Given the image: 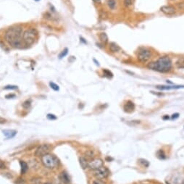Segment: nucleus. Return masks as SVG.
Returning a JSON list of instances; mask_svg holds the SVG:
<instances>
[{"label":"nucleus","instance_id":"nucleus-2","mask_svg":"<svg viewBox=\"0 0 184 184\" xmlns=\"http://www.w3.org/2000/svg\"><path fill=\"white\" fill-rule=\"evenodd\" d=\"M147 68L159 73H168L172 69V61L168 56L161 57L156 62H152L148 64Z\"/></svg>","mask_w":184,"mask_h":184},{"label":"nucleus","instance_id":"nucleus-26","mask_svg":"<svg viewBox=\"0 0 184 184\" xmlns=\"http://www.w3.org/2000/svg\"><path fill=\"white\" fill-rule=\"evenodd\" d=\"M157 155L158 157H159V158H162V159H163V158H165V153H164V152L162 150H160L157 153Z\"/></svg>","mask_w":184,"mask_h":184},{"label":"nucleus","instance_id":"nucleus-12","mask_svg":"<svg viewBox=\"0 0 184 184\" xmlns=\"http://www.w3.org/2000/svg\"><path fill=\"white\" fill-rule=\"evenodd\" d=\"M60 180L62 181V183H63L65 184L70 183V181L69 175H68V173L66 172H61V174L60 175Z\"/></svg>","mask_w":184,"mask_h":184},{"label":"nucleus","instance_id":"nucleus-29","mask_svg":"<svg viewBox=\"0 0 184 184\" xmlns=\"http://www.w3.org/2000/svg\"><path fill=\"white\" fill-rule=\"evenodd\" d=\"M92 184H105V183H104V182L102 181V180L96 179V180H95V181H93Z\"/></svg>","mask_w":184,"mask_h":184},{"label":"nucleus","instance_id":"nucleus-1","mask_svg":"<svg viewBox=\"0 0 184 184\" xmlns=\"http://www.w3.org/2000/svg\"><path fill=\"white\" fill-rule=\"evenodd\" d=\"M22 32V27L20 25L10 27L5 33L6 41L13 47H18L21 44Z\"/></svg>","mask_w":184,"mask_h":184},{"label":"nucleus","instance_id":"nucleus-16","mask_svg":"<svg viewBox=\"0 0 184 184\" xmlns=\"http://www.w3.org/2000/svg\"><path fill=\"white\" fill-rule=\"evenodd\" d=\"M175 66L178 68L184 69V57L179 58V59L175 62Z\"/></svg>","mask_w":184,"mask_h":184},{"label":"nucleus","instance_id":"nucleus-15","mask_svg":"<svg viewBox=\"0 0 184 184\" xmlns=\"http://www.w3.org/2000/svg\"><path fill=\"white\" fill-rule=\"evenodd\" d=\"M79 161L80 165H81V168H82L83 169L86 170L88 168V164H89V162H88L87 159H86V158L84 157H81L79 159Z\"/></svg>","mask_w":184,"mask_h":184},{"label":"nucleus","instance_id":"nucleus-34","mask_svg":"<svg viewBox=\"0 0 184 184\" xmlns=\"http://www.w3.org/2000/svg\"><path fill=\"white\" fill-rule=\"evenodd\" d=\"M15 95H14V94H9V95H7L6 98H8V99H9V97L12 98V97H15Z\"/></svg>","mask_w":184,"mask_h":184},{"label":"nucleus","instance_id":"nucleus-24","mask_svg":"<svg viewBox=\"0 0 184 184\" xmlns=\"http://www.w3.org/2000/svg\"><path fill=\"white\" fill-rule=\"evenodd\" d=\"M18 88V86H12V85H8L6 86L4 88V89H10V90H14V89H17Z\"/></svg>","mask_w":184,"mask_h":184},{"label":"nucleus","instance_id":"nucleus-7","mask_svg":"<svg viewBox=\"0 0 184 184\" xmlns=\"http://www.w3.org/2000/svg\"><path fill=\"white\" fill-rule=\"evenodd\" d=\"M51 150V146L48 144H42L37 148L36 150L35 155L36 157H42L47 154H49V151Z\"/></svg>","mask_w":184,"mask_h":184},{"label":"nucleus","instance_id":"nucleus-11","mask_svg":"<svg viewBox=\"0 0 184 184\" xmlns=\"http://www.w3.org/2000/svg\"><path fill=\"white\" fill-rule=\"evenodd\" d=\"M135 109V105L131 101H128L124 105V109L127 112H132Z\"/></svg>","mask_w":184,"mask_h":184},{"label":"nucleus","instance_id":"nucleus-4","mask_svg":"<svg viewBox=\"0 0 184 184\" xmlns=\"http://www.w3.org/2000/svg\"><path fill=\"white\" fill-rule=\"evenodd\" d=\"M37 31L34 28H29L25 31L23 34V38L26 45L30 46L34 43L37 37Z\"/></svg>","mask_w":184,"mask_h":184},{"label":"nucleus","instance_id":"nucleus-22","mask_svg":"<svg viewBox=\"0 0 184 184\" xmlns=\"http://www.w3.org/2000/svg\"><path fill=\"white\" fill-rule=\"evenodd\" d=\"M139 162H140L141 164H142L143 165H144V166L146 167V168H147V167L149 166V162H148L147 160H146V159H139Z\"/></svg>","mask_w":184,"mask_h":184},{"label":"nucleus","instance_id":"nucleus-31","mask_svg":"<svg viewBox=\"0 0 184 184\" xmlns=\"http://www.w3.org/2000/svg\"><path fill=\"white\" fill-rule=\"evenodd\" d=\"M5 168H6V165H5V163L0 161V169H5Z\"/></svg>","mask_w":184,"mask_h":184},{"label":"nucleus","instance_id":"nucleus-21","mask_svg":"<svg viewBox=\"0 0 184 184\" xmlns=\"http://www.w3.org/2000/svg\"><path fill=\"white\" fill-rule=\"evenodd\" d=\"M49 85H50V87L53 90H55V91H59L60 88L59 86H58V85H57L56 83H55L53 82H50L49 83Z\"/></svg>","mask_w":184,"mask_h":184},{"label":"nucleus","instance_id":"nucleus-27","mask_svg":"<svg viewBox=\"0 0 184 184\" xmlns=\"http://www.w3.org/2000/svg\"><path fill=\"white\" fill-rule=\"evenodd\" d=\"M133 3V0H124V5L126 7L131 6Z\"/></svg>","mask_w":184,"mask_h":184},{"label":"nucleus","instance_id":"nucleus-23","mask_svg":"<svg viewBox=\"0 0 184 184\" xmlns=\"http://www.w3.org/2000/svg\"><path fill=\"white\" fill-rule=\"evenodd\" d=\"M103 73H105V75H106V76L108 77V78H111V77H112V73L110 72V71L108 70H104Z\"/></svg>","mask_w":184,"mask_h":184},{"label":"nucleus","instance_id":"nucleus-13","mask_svg":"<svg viewBox=\"0 0 184 184\" xmlns=\"http://www.w3.org/2000/svg\"><path fill=\"white\" fill-rule=\"evenodd\" d=\"M109 50H110L111 52L112 53H115V52H118L120 50V48L119 46L115 42H112L109 44Z\"/></svg>","mask_w":184,"mask_h":184},{"label":"nucleus","instance_id":"nucleus-17","mask_svg":"<svg viewBox=\"0 0 184 184\" xmlns=\"http://www.w3.org/2000/svg\"><path fill=\"white\" fill-rule=\"evenodd\" d=\"M20 163H21V174H25L28 170V165L23 161H21Z\"/></svg>","mask_w":184,"mask_h":184},{"label":"nucleus","instance_id":"nucleus-38","mask_svg":"<svg viewBox=\"0 0 184 184\" xmlns=\"http://www.w3.org/2000/svg\"><path fill=\"white\" fill-rule=\"evenodd\" d=\"M35 1H39V0H35Z\"/></svg>","mask_w":184,"mask_h":184},{"label":"nucleus","instance_id":"nucleus-5","mask_svg":"<svg viewBox=\"0 0 184 184\" xmlns=\"http://www.w3.org/2000/svg\"><path fill=\"white\" fill-rule=\"evenodd\" d=\"M151 57H152L151 51L147 49H145V48L140 49L138 52V55H137V58H138L139 61H140L141 62H143V63L149 61Z\"/></svg>","mask_w":184,"mask_h":184},{"label":"nucleus","instance_id":"nucleus-30","mask_svg":"<svg viewBox=\"0 0 184 184\" xmlns=\"http://www.w3.org/2000/svg\"><path fill=\"white\" fill-rule=\"evenodd\" d=\"M47 118H48V119H49V120H56L57 119L56 116H55L54 115H51V114H49V115H47Z\"/></svg>","mask_w":184,"mask_h":184},{"label":"nucleus","instance_id":"nucleus-35","mask_svg":"<svg viewBox=\"0 0 184 184\" xmlns=\"http://www.w3.org/2000/svg\"><path fill=\"white\" fill-rule=\"evenodd\" d=\"M163 119H164V120H165V119H169V117H168V115H167V116H165V117H164Z\"/></svg>","mask_w":184,"mask_h":184},{"label":"nucleus","instance_id":"nucleus-32","mask_svg":"<svg viewBox=\"0 0 184 184\" xmlns=\"http://www.w3.org/2000/svg\"><path fill=\"white\" fill-rule=\"evenodd\" d=\"M178 117H179V114H174V115H172V119H175V118H178Z\"/></svg>","mask_w":184,"mask_h":184},{"label":"nucleus","instance_id":"nucleus-6","mask_svg":"<svg viewBox=\"0 0 184 184\" xmlns=\"http://www.w3.org/2000/svg\"><path fill=\"white\" fill-rule=\"evenodd\" d=\"M109 175V170L106 168V167H101L99 169L94 170V175L96 177L97 179H105L107 178Z\"/></svg>","mask_w":184,"mask_h":184},{"label":"nucleus","instance_id":"nucleus-8","mask_svg":"<svg viewBox=\"0 0 184 184\" xmlns=\"http://www.w3.org/2000/svg\"><path fill=\"white\" fill-rule=\"evenodd\" d=\"M102 166H103V160L100 158H94V159H91V161L88 164V168L92 170H96Z\"/></svg>","mask_w":184,"mask_h":184},{"label":"nucleus","instance_id":"nucleus-36","mask_svg":"<svg viewBox=\"0 0 184 184\" xmlns=\"http://www.w3.org/2000/svg\"><path fill=\"white\" fill-rule=\"evenodd\" d=\"M93 1H94V2H99L100 0H93Z\"/></svg>","mask_w":184,"mask_h":184},{"label":"nucleus","instance_id":"nucleus-37","mask_svg":"<svg viewBox=\"0 0 184 184\" xmlns=\"http://www.w3.org/2000/svg\"><path fill=\"white\" fill-rule=\"evenodd\" d=\"M44 184H51L50 183H44Z\"/></svg>","mask_w":184,"mask_h":184},{"label":"nucleus","instance_id":"nucleus-25","mask_svg":"<svg viewBox=\"0 0 184 184\" xmlns=\"http://www.w3.org/2000/svg\"><path fill=\"white\" fill-rule=\"evenodd\" d=\"M30 106H31V101H25V102H24L23 104V107L24 108H28L30 107Z\"/></svg>","mask_w":184,"mask_h":184},{"label":"nucleus","instance_id":"nucleus-10","mask_svg":"<svg viewBox=\"0 0 184 184\" xmlns=\"http://www.w3.org/2000/svg\"><path fill=\"white\" fill-rule=\"evenodd\" d=\"M156 88L159 90L178 89V88H184V86H157Z\"/></svg>","mask_w":184,"mask_h":184},{"label":"nucleus","instance_id":"nucleus-20","mask_svg":"<svg viewBox=\"0 0 184 184\" xmlns=\"http://www.w3.org/2000/svg\"><path fill=\"white\" fill-rule=\"evenodd\" d=\"M68 49H67V48H65V49H64L61 52V53L59 55V58L60 59H62V58L65 57L68 55Z\"/></svg>","mask_w":184,"mask_h":184},{"label":"nucleus","instance_id":"nucleus-33","mask_svg":"<svg viewBox=\"0 0 184 184\" xmlns=\"http://www.w3.org/2000/svg\"><path fill=\"white\" fill-rule=\"evenodd\" d=\"M6 122V120L2 118H0V123H5Z\"/></svg>","mask_w":184,"mask_h":184},{"label":"nucleus","instance_id":"nucleus-3","mask_svg":"<svg viewBox=\"0 0 184 184\" xmlns=\"http://www.w3.org/2000/svg\"><path fill=\"white\" fill-rule=\"evenodd\" d=\"M41 162L44 167L49 169H55L59 165V159L53 155L47 154L41 157Z\"/></svg>","mask_w":184,"mask_h":184},{"label":"nucleus","instance_id":"nucleus-28","mask_svg":"<svg viewBox=\"0 0 184 184\" xmlns=\"http://www.w3.org/2000/svg\"><path fill=\"white\" fill-rule=\"evenodd\" d=\"M93 155L94 153L91 151H88V152H86V156L87 157V158H92Z\"/></svg>","mask_w":184,"mask_h":184},{"label":"nucleus","instance_id":"nucleus-19","mask_svg":"<svg viewBox=\"0 0 184 184\" xmlns=\"http://www.w3.org/2000/svg\"><path fill=\"white\" fill-rule=\"evenodd\" d=\"M107 5L110 9L113 10L115 9V7H116V2H115V0H108Z\"/></svg>","mask_w":184,"mask_h":184},{"label":"nucleus","instance_id":"nucleus-18","mask_svg":"<svg viewBox=\"0 0 184 184\" xmlns=\"http://www.w3.org/2000/svg\"><path fill=\"white\" fill-rule=\"evenodd\" d=\"M99 38H100L101 41L104 44H107L108 42V36L105 33H102L99 34Z\"/></svg>","mask_w":184,"mask_h":184},{"label":"nucleus","instance_id":"nucleus-9","mask_svg":"<svg viewBox=\"0 0 184 184\" xmlns=\"http://www.w3.org/2000/svg\"><path fill=\"white\" fill-rule=\"evenodd\" d=\"M161 12H163L166 15H172L176 12V9L174 7L170 6V5H165L162 6L160 8Z\"/></svg>","mask_w":184,"mask_h":184},{"label":"nucleus","instance_id":"nucleus-14","mask_svg":"<svg viewBox=\"0 0 184 184\" xmlns=\"http://www.w3.org/2000/svg\"><path fill=\"white\" fill-rule=\"evenodd\" d=\"M3 133L8 139H11V138L15 136L17 132L15 131H13V130H5V131H3Z\"/></svg>","mask_w":184,"mask_h":184}]
</instances>
